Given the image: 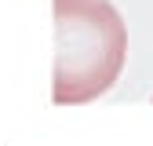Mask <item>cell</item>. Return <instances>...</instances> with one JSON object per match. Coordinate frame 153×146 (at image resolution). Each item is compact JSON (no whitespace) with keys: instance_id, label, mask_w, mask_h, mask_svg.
<instances>
[{"instance_id":"cell-1","label":"cell","mask_w":153,"mask_h":146,"mask_svg":"<svg viewBox=\"0 0 153 146\" xmlns=\"http://www.w3.org/2000/svg\"><path fill=\"white\" fill-rule=\"evenodd\" d=\"M128 29L109 0H55V106H84L117 84Z\"/></svg>"}]
</instances>
